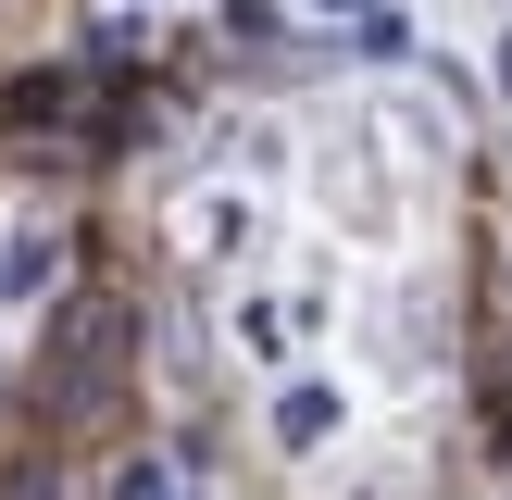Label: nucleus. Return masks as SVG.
Segmentation results:
<instances>
[{
  "instance_id": "4",
  "label": "nucleus",
  "mask_w": 512,
  "mask_h": 500,
  "mask_svg": "<svg viewBox=\"0 0 512 500\" xmlns=\"http://www.w3.org/2000/svg\"><path fill=\"white\" fill-rule=\"evenodd\" d=\"M238 238H250V213H238V200H188V250H213V263H238Z\"/></svg>"
},
{
  "instance_id": "2",
  "label": "nucleus",
  "mask_w": 512,
  "mask_h": 500,
  "mask_svg": "<svg viewBox=\"0 0 512 500\" xmlns=\"http://www.w3.org/2000/svg\"><path fill=\"white\" fill-rule=\"evenodd\" d=\"M338 425H350V388H325V375H300V388L275 400V438H288V450H325Z\"/></svg>"
},
{
  "instance_id": "5",
  "label": "nucleus",
  "mask_w": 512,
  "mask_h": 500,
  "mask_svg": "<svg viewBox=\"0 0 512 500\" xmlns=\"http://www.w3.org/2000/svg\"><path fill=\"white\" fill-rule=\"evenodd\" d=\"M413 450H388V463H363V475H338V500H413Z\"/></svg>"
},
{
  "instance_id": "1",
  "label": "nucleus",
  "mask_w": 512,
  "mask_h": 500,
  "mask_svg": "<svg viewBox=\"0 0 512 500\" xmlns=\"http://www.w3.org/2000/svg\"><path fill=\"white\" fill-rule=\"evenodd\" d=\"M113 375H125V313H113V300H88V313L63 325V375H50V400L88 413V400H113Z\"/></svg>"
},
{
  "instance_id": "3",
  "label": "nucleus",
  "mask_w": 512,
  "mask_h": 500,
  "mask_svg": "<svg viewBox=\"0 0 512 500\" xmlns=\"http://www.w3.org/2000/svg\"><path fill=\"white\" fill-rule=\"evenodd\" d=\"M50 275H63V238H38V225H25V238L0 250V300H38Z\"/></svg>"
},
{
  "instance_id": "6",
  "label": "nucleus",
  "mask_w": 512,
  "mask_h": 500,
  "mask_svg": "<svg viewBox=\"0 0 512 500\" xmlns=\"http://www.w3.org/2000/svg\"><path fill=\"white\" fill-rule=\"evenodd\" d=\"M500 88H512V50H500Z\"/></svg>"
}]
</instances>
